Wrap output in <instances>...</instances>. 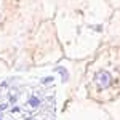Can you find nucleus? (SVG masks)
I'll return each mask as SVG.
<instances>
[{"label": "nucleus", "mask_w": 120, "mask_h": 120, "mask_svg": "<svg viewBox=\"0 0 120 120\" xmlns=\"http://www.w3.org/2000/svg\"><path fill=\"white\" fill-rule=\"evenodd\" d=\"M94 85L98 86V90H107L112 85V75L109 71L106 69H101L98 71L96 75H94Z\"/></svg>", "instance_id": "f257e3e1"}, {"label": "nucleus", "mask_w": 120, "mask_h": 120, "mask_svg": "<svg viewBox=\"0 0 120 120\" xmlns=\"http://www.w3.org/2000/svg\"><path fill=\"white\" fill-rule=\"evenodd\" d=\"M56 72H58V74H61L63 82H67V80H69V72L66 71L64 67H56Z\"/></svg>", "instance_id": "f03ea898"}, {"label": "nucleus", "mask_w": 120, "mask_h": 120, "mask_svg": "<svg viewBox=\"0 0 120 120\" xmlns=\"http://www.w3.org/2000/svg\"><path fill=\"white\" fill-rule=\"evenodd\" d=\"M40 98H38V96H32V98H30V99H29V106H30V107H38V106H40Z\"/></svg>", "instance_id": "7ed1b4c3"}, {"label": "nucleus", "mask_w": 120, "mask_h": 120, "mask_svg": "<svg viewBox=\"0 0 120 120\" xmlns=\"http://www.w3.org/2000/svg\"><path fill=\"white\" fill-rule=\"evenodd\" d=\"M51 82H53V77H43V79H42V83H43V85H50Z\"/></svg>", "instance_id": "20e7f679"}, {"label": "nucleus", "mask_w": 120, "mask_h": 120, "mask_svg": "<svg viewBox=\"0 0 120 120\" xmlns=\"http://www.w3.org/2000/svg\"><path fill=\"white\" fill-rule=\"evenodd\" d=\"M10 102H11V104L16 102V96H11V98H10Z\"/></svg>", "instance_id": "39448f33"}, {"label": "nucleus", "mask_w": 120, "mask_h": 120, "mask_svg": "<svg viewBox=\"0 0 120 120\" xmlns=\"http://www.w3.org/2000/svg\"><path fill=\"white\" fill-rule=\"evenodd\" d=\"M11 112H15V114H16V112H19V107H13V109H11Z\"/></svg>", "instance_id": "423d86ee"}, {"label": "nucleus", "mask_w": 120, "mask_h": 120, "mask_svg": "<svg viewBox=\"0 0 120 120\" xmlns=\"http://www.w3.org/2000/svg\"><path fill=\"white\" fill-rule=\"evenodd\" d=\"M0 120H2V119H0Z\"/></svg>", "instance_id": "0eeeda50"}]
</instances>
